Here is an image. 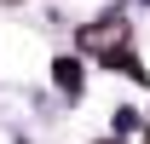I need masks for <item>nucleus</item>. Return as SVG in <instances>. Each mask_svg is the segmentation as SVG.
Returning a JSON list of instances; mask_svg holds the SVG:
<instances>
[{"label": "nucleus", "instance_id": "nucleus-1", "mask_svg": "<svg viewBox=\"0 0 150 144\" xmlns=\"http://www.w3.org/2000/svg\"><path fill=\"white\" fill-rule=\"evenodd\" d=\"M52 81H58L64 98H81V64L75 58H52Z\"/></svg>", "mask_w": 150, "mask_h": 144}]
</instances>
